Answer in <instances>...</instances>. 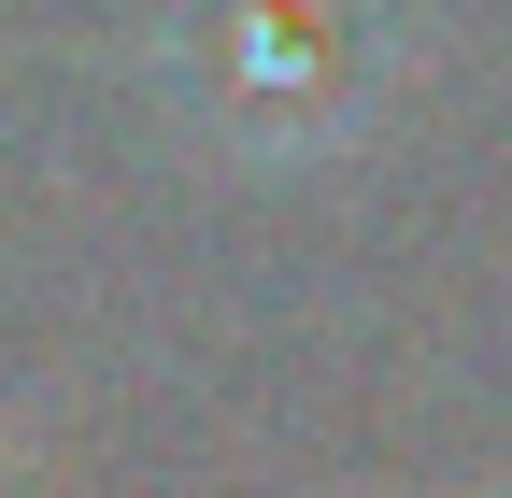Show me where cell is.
<instances>
[{"label":"cell","instance_id":"1","mask_svg":"<svg viewBox=\"0 0 512 498\" xmlns=\"http://www.w3.org/2000/svg\"><path fill=\"white\" fill-rule=\"evenodd\" d=\"M157 72L185 100V129L214 157L299 171L356 143L384 114V72H399V0H171Z\"/></svg>","mask_w":512,"mask_h":498}]
</instances>
